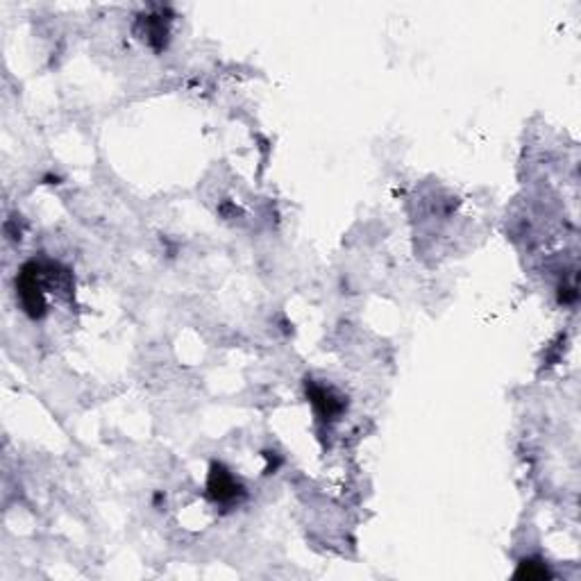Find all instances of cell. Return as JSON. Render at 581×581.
Wrapping results in <instances>:
<instances>
[{
	"label": "cell",
	"mask_w": 581,
	"mask_h": 581,
	"mask_svg": "<svg viewBox=\"0 0 581 581\" xmlns=\"http://www.w3.org/2000/svg\"><path fill=\"white\" fill-rule=\"evenodd\" d=\"M19 300L24 305V312L33 318H42L46 314V270L37 261H30L21 268L19 279Z\"/></svg>",
	"instance_id": "obj_1"
},
{
	"label": "cell",
	"mask_w": 581,
	"mask_h": 581,
	"mask_svg": "<svg viewBox=\"0 0 581 581\" xmlns=\"http://www.w3.org/2000/svg\"><path fill=\"white\" fill-rule=\"evenodd\" d=\"M207 493L214 502L232 504L243 495V486L238 484L237 477L220 463H214L209 470V479H207Z\"/></svg>",
	"instance_id": "obj_2"
},
{
	"label": "cell",
	"mask_w": 581,
	"mask_h": 581,
	"mask_svg": "<svg viewBox=\"0 0 581 581\" xmlns=\"http://www.w3.org/2000/svg\"><path fill=\"white\" fill-rule=\"evenodd\" d=\"M307 398L309 402L314 404L318 416L327 422L336 421V418L345 412L344 398H341L336 391H332L330 386L316 384V382H307Z\"/></svg>",
	"instance_id": "obj_3"
},
{
	"label": "cell",
	"mask_w": 581,
	"mask_h": 581,
	"mask_svg": "<svg viewBox=\"0 0 581 581\" xmlns=\"http://www.w3.org/2000/svg\"><path fill=\"white\" fill-rule=\"evenodd\" d=\"M516 576H522V579H543V576H547V567H545L543 563L522 561Z\"/></svg>",
	"instance_id": "obj_4"
}]
</instances>
